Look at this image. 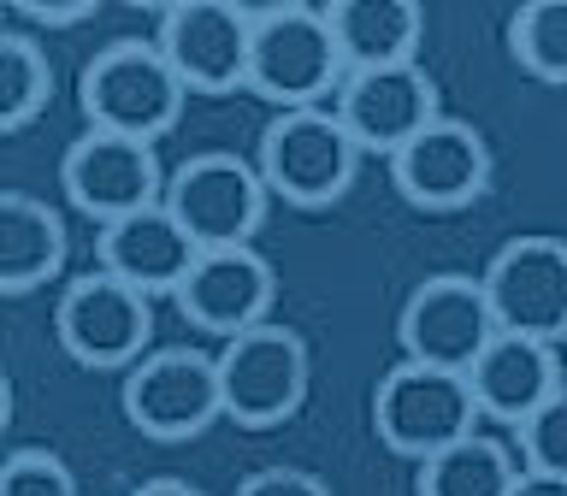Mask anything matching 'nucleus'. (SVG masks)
<instances>
[{"mask_svg":"<svg viewBox=\"0 0 567 496\" xmlns=\"http://www.w3.org/2000/svg\"><path fill=\"white\" fill-rule=\"evenodd\" d=\"M189 83L177 78V65L166 60V48L154 35H118V42L95 48V60L78 71V101L83 118L95 131L118 136H166L177 113H184Z\"/></svg>","mask_w":567,"mask_h":496,"instance_id":"1","label":"nucleus"},{"mask_svg":"<svg viewBox=\"0 0 567 496\" xmlns=\"http://www.w3.org/2000/svg\"><path fill=\"white\" fill-rule=\"evenodd\" d=\"M349 65L331 35L326 7L308 0H278L255 7V42H248V89H260L278 106H326L337 101Z\"/></svg>","mask_w":567,"mask_h":496,"instance_id":"2","label":"nucleus"},{"mask_svg":"<svg viewBox=\"0 0 567 496\" xmlns=\"http://www.w3.org/2000/svg\"><path fill=\"white\" fill-rule=\"evenodd\" d=\"M255 166L266 177V189L290 207H331L337 195L354 184V166H361V148L343 131L337 106H284V113L266 118Z\"/></svg>","mask_w":567,"mask_h":496,"instance_id":"3","label":"nucleus"},{"mask_svg":"<svg viewBox=\"0 0 567 496\" xmlns=\"http://www.w3.org/2000/svg\"><path fill=\"white\" fill-rule=\"evenodd\" d=\"M372 425L396 455H437L443 443L478 432V402L467 372L425 366V361H396L372 390Z\"/></svg>","mask_w":567,"mask_h":496,"instance_id":"4","label":"nucleus"},{"mask_svg":"<svg viewBox=\"0 0 567 496\" xmlns=\"http://www.w3.org/2000/svg\"><path fill=\"white\" fill-rule=\"evenodd\" d=\"M266 177L255 159L230 154V148H207L189 154L184 166L166 177V207L177 213V225L189 230L202 248H237L260 230L266 219Z\"/></svg>","mask_w":567,"mask_h":496,"instance_id":"5","label":"nucleus"},{"mask_svg":"<svg viewBox=\"0 0 567 496\" xmlns=\"http://www.w3.org/2000/svg\"><path fill=\"white\" fill-rule=\"evenodd\" d=\"M219 390L225 414L237 425H278L290 420L308 396V343L301 331L278 326H248L219 343Z\"/></svg>","mask_w":567,"mask_h":496,"instance_id":"6","label":"nucleus"},{"mask_svg":"<svg viewBox=\"0 0 567 496\" xmlns=\"http://www.w3.org/2000/svg\"><path fill=\"white\" fill-rule=\"evenodd\" d=\"M225 414L219 354L202 349H148L124 372V420L159 443L195 437Z\"/></svg>","mask_w":567,"mask_h":496,"instance_id":"7","label":"nucleus"},{"mask_svg":"<svg viewBox=\"0 0 567 496\" xmlns=\"http://www.w3.org/2000/svg\"><path fill=\"white\" fill-rule=\"evenodd\" d=\"M396 337H402V361L467 372L478 361V349L496 337V313H491L485 283L467 272L420 278L396 313Z\"/></svg>","mask_w":567,"mask_h":496,"instance_id":"8","label":"nucleus"},{"mask_svg":"<svg viewBox=\"0 0 567 496\" xmlns=\"http://www.w3.org/2000/svg\"><path fill=\"white\" fill-rule=\"evenodd\" d=\"M496 313V331H520L538 343L567 337V242L561 237H508L478 272Z\"/></svg>","mask_w":567,"mask_h":496,"instance_id":"9","label":"nucleus"},{"mask_svg":"<svg viewBox=\"0 0 567 496\" xmlns=\"http://www.w3.org/2000/svg\"><path fill=\"white\" fill-rule=\"evenodd\" d=\"M53 331H60L71 361L83 366H136L154 331V308L136 283L95 266V272L65 283L60 308H53Z\"/></svg>","mask_w":567,"mask_h":496,"instance_id":"10","label":"nucleus"},{"mask_svg":"<svg viewBox=\"0 0 567 496\" xmlns=\"http://www.w3.org/2000/svg\"><path fill=\"white\" fill-rule=\"evenodd\" d=\"M60 177H65L71 207H83L89 219H101V225H113L136 207L166 202V172H159V159H154V142L95 131V124L65 148Z\"/></svg>","mask_w":567,"mask_h":496,"instance_id":"11","label":"nucleus"},{"mask_svg":"<svg viewBox=\"0 0 567 496\" xmlns=\"http://www.w3.org/2000/svg\"><path fill=\"white\" fill-rule=\"evenodd\" d=\"M331 106H337V118H343V131L354 136L361 154H396L402 142H414L432 118H443L437 83L420 60L349 71Z\"/></svg>","mask_w":567,"mask_h":496,"instance_id":"12","label":"nucleus"},{"mask_svg":"<svg viewBox=\"0 0 567 496\" xmlns=\"http://www.w3.org/2000/svg\"><path fill=\"white\" fill-rule=\"evenodd\" d=\"M154 42L166 48L177 78L202 95L248 83V42H255V7H230V0H172L159 12Z\"/></svg>","mask_w":567,"mask_h":496,"instance_id":"13","label":"nucleus"},{"mask_svg":"<svg viewBox=\"0 0 567 496\" xmlns=\"http://www.w3.org/2000/svg\"><path fill=\"white\" fill-rule=\"evenodd\" d=\"M390 177H396V189L414 207H432V213L467 207L491 184V142L478 136L467 118L443 113V118L425 124L414 142H402V148L390 154Z\"/></svg>","mask_w":567,"mask_h":496,"instance_id":"14","label":"nucleus"},{"mask_svg":"<svg viewBox=\"0 0 567 496\" xmlns=\"http://www.w3.org/2000/svg\"><path fill=\"white\" fill-rule=\"evenodd\" d=\"M272 266L255 242H237V248H202L189 266V278L177 283V308H184L189 326L202 331H219V337H237L248 326H266V308H272Z\"/></svg>","mask_w":567,"mask_h":496,"instance_id":"15","label":"nucleus"},{"mask_svg":"<svg viewBox=\"0 0 567 496\" xmlns=\"http://www.w3.org/2000/svg\"><path fill=\"white\" fill-rule=\"evenodd\" d=\"M195 255H202V242L177 225V213L166 202L136 207V213H124V219L101 225V266L113 278L136 283L142 296H159V290L177 296V283L189 278Z\"/></svg>","mask_w":567,"mask_h":496,"instance_id":"16","label":"nucleus"},{"mask_svg":"<svg viewBox=\"0 0 567 496\" xmlns=\"http://www.w3.org/2000/svg\"><path fill=\"white\" fill-rule=\"evenodd\" d=\"M467 384H473L478 414L520 425L532 407L561 384L556 343H538V337H520V331H496L491 343L478 349V361L467 366Z\"/></svg>","mask_w":567,"mask_h":496,"instance_id":"17","label":"nucleus"},{"mask_svg":"<svg viewBox=\"0 0 567 496\" xmlns=\"http://www.w3.org/2000/svg\"><path fill=\"white\" fill-rule=\"evenodd\" d=\"M65 266V219L24 189L0 195V290L30 296Z\"/></svg>","mask_w":567,"mask_h":496,"instance_id":"18","label":"nucleus"},{"mask_svg":"<svg viewBox=\"0 0 567 496\" xmlns=\"http://www.w3.org/2000/svg\"><path fill=\"white\" fill-rule=\"evenodd\" d=\"M326 18H331V35H337V48H343L349 71L420 60V24L425 18H420L414 0H331Z\"/></svg>","mask_w":567,"mask_h":496,"instance_id":"19","label":"nucleus"},{"mask_svg":"<svg viewBox=\"0 0 567 496\" xmlns=\"http://www.w3.org/2000/svg\"><path fill=\"white\" fill-rule=\"evenodd\" d=\"M514 473H520V461H514L508 443H496L485 432H467V437L443 443L437 455L420 461L414 490L420 496H508Z\"/></svg>","mask_w":567,"mask_h":496,"instance_id":"20","label":"nucleus"},{"mask_svg":"<svg viewBox=\"0 0 567 496\" xmlns=\"http://www.w3.org/2000/svg\"><path fill=\"white\" fill-rule=\"evenodd\" d=\"M53 95V65L30 30H0V124L18 131L48 106Z\"/></svg>","mask_w":567,"mask_h":496,"instance_id":"21","label":"nucleus"},{"mask_svg":"<svg viewBox=\"0 0 567 496\" xmlns=\"http://www.w3.org/2000/svg\"><path fill=\"white\" fill-rule=\"evenodd\" d=\"M508 53L532 78L567 83V0H526L508 18Z\"/></svg>","mask_w":567,"mask_h":496,"instance_id":"22","label":"nucleus"},{"mask_svg":"<svg viewBox=\"0 0 567 496\" xmlns=\"http://www.w3.org/2000/svg\"><path fill=\"white\" fill-rule=\"evenodd\" d=\"M514 432H520V467H538V473H561L567 478V379L549 390V396L532 407Z\"/></svg>","mask_w":567,"mask_h":496,"instance_id":"23","label":"nucleus"},{"mask_svg":"<svg viewBox=\"0 0 567 496\" xmlns=\"http://www.w3.org/2000/svg\"><path fill=\"white\" fill-rule=\"evenodd\" d=\"M0 496H78V473L65 467L53 450H24L7 455V467H0Z\"/></svg>","mask_w":567,"mask_h":496,"instance_id":"24","label":"nucleus"},{"mask_svg":"<svg viewBox=\"0 0 567 496\" xmlns=\"http://www.w3.org/2000/svg\"><path fill=\"white\" fill-rule=\"evenodd\" d=\"M237 496H331V485L308 467H255L237 485Z\"/></svg>","mask_w":567,"mask_h":496,"instance_id":"25","label":"nucleus"},{"mask_svg":"<svg viewBox=\"0 0 567 496\" xmlns=\"http://www.w3.org/2000/svg\"><path fill=\"white\" fill-rule=\"evenodd\" d=\"M508 496H567V478H561V473L520 467V473H514V490H508Z\"/></svg>","mask_w":567,"mask_h":496,"instance_id":"26","label":"nucleus"},{"mask_svg":"<svg viewBox=\"0 0 567 496\" xmlns=\"http://www.w3.org/2000/svg\"><path fill=\"white\" fill-rule=\"evenodd\" d=\"M131 496H207V490L189 485V478H142Z\"/></svg>","mask_w":567,"mask_h":496,"instance_id":"27","label":"nucleus"},{"mask_svg":"<svg viewBox=\"0 0 567 496\" xmlns=\"http://www.w3.org/2000/svg\"><path fill=\"white\" fill-rule=\"evenodd\" d=\"M24 18H42V24H78V18H89V0H78V7H35V0H24Z\"/></svg>","mask_w":567,"mask_h":496,"instance_id":"28","label":"nucleus"}]
</instances>
